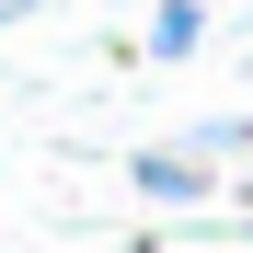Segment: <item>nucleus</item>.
<instances>
[{"mask_svg":"<svg viewBox=\"0 0 253 253\" xmlns=\"http://www.w3.org/2000/svg\"><path fill=\"white\" fill-rule=\"evenodd\" d=\"M126 184H138V196H161V207H184V196H207V173H196L184 150H138V161H126Z\"/></svg>","mask_w":253,"mask_h":253,"instance_id":"f257e3e1","label":"nucleus"},{"mask_svg":"<svg viewBox=\"0 0 253 253\" xmlns=\"http://www.w3.org/2000/svg\"><path fill=\"white\" fill-rule=\"evenodd\" d=\"M207 46V12H196V0H161V12H150V58H196Z\"/></svg>","mask_w":253,"mask_h":253,"instance_id":"f03ea898","label":"nucleus"},{"mask_svg":"<svg viewBox=\"0 0 253 253\" xmlns=\"http://www.w3.org/2000/svg\"><path fill=\"white\" fill-rule=\"evenodd\" d=\"M12 12H35V0H0V23H12Z\"/></svg>","mask_w":253,"mask_h":253,"instance_id":"7ed1b4c3","label":"nucleus"},{"mask_svg":"<svg viewBox=\"0 0 253 253\" xmlns=\"http://www.w3.org/2000/svg\"><path fill=\"white\" fill-rule=\"evenodd\" d=\"M242 242H253V219H242Z\"/></svg>","mask_w":253,"mask_h":253,"instance_id":"20e7f679","label":"nucleus"}]
</instances>
